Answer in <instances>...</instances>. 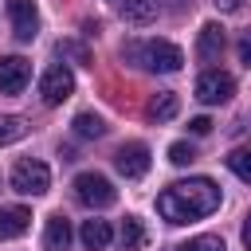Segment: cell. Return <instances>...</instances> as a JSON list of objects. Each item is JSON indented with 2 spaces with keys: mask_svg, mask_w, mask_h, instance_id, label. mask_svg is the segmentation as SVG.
<instances>
[{
  "mask_svg": "<svg viewBox=\"0 0 251 251\" xmlns=\"http://www.w3.org/2000/svg\"><path fill=\"white\" fill-rule=\"evenodd\" d=\"M8 20H12V35L20 43H31L39 31V12L35 0H8Z\"/></svg>",
  "mask_w": 251,
  "mask_h": 251,
  "instance_id": "8",
  "label": "cell"
},
{
  "mask_svg": "<svg viewBox=\"0 0 251 251\" xmlns=\"http://www.w3.org/2000/svg\"><path fill=\"white\" fill-rule=\"evenodd\" d=\"M212 4H216L220 12H239V8H243V0H212Z\"/></svg>",
  "mask_w": 251,
  "mask_h": 251,
  "instance_id": "25",
  "label": "cell"
},
{
  "mask_svg": "<svg viewBox=\"0 0 251 251\" xmlns=\"http://www.w3.org/2000/svg\"><path fill=\"white\" fill-rule=\"evenodd\" d=\"M169 251H227V247H224L220 235H192V239H184V243H176Z\"/></svg>",
  "mask_w": 251,
  "mask_h": 251,
  "instance_id": "20",
  "label": "cell"
},
{
  "mask_svg": "<svg viewBox=\"0 0 251 251\" xmlns=\"http://www.w3.org/2000/svg\"><path fill=\"white\" fill-rule=\"evenodd\" d=\"M231 94H235V78L224 75V71H204V75L196 78V98H200L204 106H220V102H227Z\"/></svg>",
  "mask_w": 251,
  "mask_h": 251,
  "instance_id": "6",
  "label": "cell"
},
{
  "mask_svg": "<svg viewBox=\"0 0 251 251\" xmlns=\"http://www.w3.org/2000/svg\"><path fill=\"white\" fill-rule=\"evenodd\" d=\"M31 227V212L27 208H0V239H16Z\"/></svg>",
  "mask_w": 251,
  "mask_h": 251,
  "instance_id": "11",
  "label": "cell"
},
{
  "mask_svg": "<svg viewBox=\"0 0 251 251\" xmlns=\"http://www.w3.org/2000/svg\"><path fill=\"white\" fill-rule=\"evenodd\" d=\"M224 27L220 24H204L200 27V39H196V55L204 59V63H212V59H220L224 55Z\"/></svg>",
  "mask_w": 251,
  "mask_h": 251,
  "instance_id": "10",
  "label": "cell"
},
{
  "mask_svg": "<svg viewBox=\"0 0 251 251\" xmlns=\"http://www.w3.org/2000/svg\"><path fill=\"white\" fill-rule=\"evenodd\" d=\"M239 63H243V67H251V31L239 39Z\"/></svg>",
  "mask_w": 251,
  "mask_h": 251,
  "instance_id": "24",
  "label": "cell"
},
{
  "mask_svg": "<svg viewBox=\"0 0 251 251\" xmlns=\"http://www.w3.org/2000/svg\"><path fill=\"white\" fill-rule=\"evenodd\" d=\"M71 94H75V75H71V67H67V63L47 67L43 78H39V98H43L47 106H63Z\"/></svg>",
  "mask_w": 251,
  "mask_h": 251,
  "instance_id": "5",
  "label": "cell"
},
{
  "mask_svg": "<svg viewBox=\"0 0 251 251\" xmlns=\"http://www.w3.org/2000/svg\"><path fill=\"white\" fill-rule=\"evenodd\" d=\"M224 161H227V169H231L239 180H247V184H251V145H239V149H231Z\"/></svg>",
  "mask_w": 251,
  "mask_h": 251,
  "instance_id": "18",
  "label": "cell"
},
{
  "mask_svg": "<svg viewBox=\"0 0 251 251\" xmlns=\"http://www.w3.org/2000/svg\"><path fill=\"white\" fill-rule=\"evenodd\" d=\"M188 129H192L196 137H204V133H212V118H192V122H188Z\"/></svg>",
  "mask_w": 251,
  "mask_h": 251,
  "instance_id": "23",
  "label": "cell"
},
{
  "mask_svg": "<svg viewBox=\"0 0 251 251\" xmlns=\"http://www.w3.org/2000/svg\"><path fill=\"white\" fill-rule=\"evenodd\" d=\"M71 129H75V137H82V141H98V137L106 133V122H102L98 114H90V110H82V114H75V122H71Z\"/></svg>",
  "mask_w": 251,
  "mask_h": 251,
  "instance_id": "15",
  "label": "cell"
},
{
  "mask_svg": "<svg viewBox=\"0 0 251 251\" xmlns=\"http://www.w3.org/2000/svg\"><path fill=\"white\" fill-rule=\"evenodd\" d=\"M220 208V188L216 180L208 176H188V180H176L169 184L161 196H157V212L169 220V224H192V220H204Z\"/></svg>",
  "mask_w": 251,
  "mask_h": 251,
  "instance_id": "1",
  "label": "cell"
},
{
  "mask_svg": "<svg viewBox=\"0 0 251 251\" xmlns=\"http://www.w3.org/2000/svg\"><path fill=\"white\" fill-rule=\"evenodd\" d=\"M157 8H161V0H122L126 24H149L157 16Z\"/></svg>",
  "mask_w": 251,
  "mask_h": 251,
  "instance_id": "16",
  "label": "cell"
},
{
  "mask_svg": "<svg viewBox=\"0 0 251 251\" xmlns=\"http://www.w3.org/2000/svg\"><path fill=\"white\" fill-rule=\"evenodd\" d=\"M59 55H63V59H75V63H82V67H90V51H86L78 39H59Z\"/></svg>",
  "mask_w": 251,
  "mask_h": 251,
  "instance_id": "21",
  "label": "cell"
},
{
  "mask_svg": "<svg viewBox=\"0 0 251 251\" xmlns=\"http://www.w3.org/2000/svg\"><path fill=\"white\" fill-rule=\"evenodd\" d=\"M75 200L86 204V208H110L118 200V188L102 173H78L75 176Z\"/></svg>",
  "mask_w": 251,
  "mask_h": 251,
  "instance_id": "4",
  "label": "cell"
},
{
  "mask_svg": "<svg viewBox=\"0 0 251 251\" xmlns=\"http://www.w3.org/2000/svg\"><path fill=\"white\" fill-rule=\"evenodd\" d=\"M78 239H82V247H86V251H102V247L114 239V227H110L106 220H86V224H82V231H78Z\"/></svg>",
  "mask_w": 251,
  "mask_h": 251,
  "instance_id": "13",
  "label": "cell"
},
{
  "mask_svg": "<svg viewBox=\"0 0 251 251\" xmlns=\"http://www.w3.org/2000/svg\"><path fill=\"white\" fill-rule=\"evenodd\" d=\"M31 82V63L24 55H4L0 59V94H20Z\"/></svg>",
  "mask_w": 251,
  "mask_h": 251,
  "instance_id": "9",
  "label": "cell"
},
{
  "mask_svg": "<svg viewBox=\"0 0 251 251\" xmlns=\"http://www.w3.org/2000/svg\"><path fill=\"white\" fill-rule=\"evenodd\" d=\"M176 110H180V102H176V94H173V90H157V94L145 102V114H149L153 122H173V118H176Z\"/></svg>",
  "mask_w": 251,
  "mask_h": 251,
  "instance_id": "12",
  "label": "cell"
},
{
  "mask_svg": "<svg viewBox=\"0 0 251 251\" xmlns=\"http://www.w3.org/2000/svg\"><path fill=\"white\" fill-rule=\"evenodd\" d=\"M12 188H16L20 196H43V192L51 188V169H47L43 161H35V157H24V161H16V169H12Z\"/></svg>",
  "mask_w": 251,
  "mask_h": 251,
  "instance_id": "3",
  "label": "cell"
},
{
  "mask_svg": "<svg viewBox=\"0 0 251 251\" xmlns=\"http://www.w3.org/2000/svg\"><path fill=\"white\" fill-rule=\"evenodd\" d=\"M24 137H27V122L16 118V114H0V145L24 141Z\"/></svg>",
  "mask_w": 251,
  "mask_h": 251,
  "instance_id": "17",
  "label": "cell"
},
{
  "mask_svg": "<svg viewBox=\"0 0 251 251\" xmlns=\"http://www.w3.org/2000/svg\"><path fill=\"white\" fill-rule=\"evenodd\" d=\"M122 59H129V63L141 67V71H157V75H173V71H180V63H184L180 47L169 43V39H133V43L122 47Z\"/></svg>",
  "mask_w": 251,
  "mask_h": 251,
  "instance_id": "2",
  "label": "cell"
},
{
  "mask_svg": "<svg viewBox=\"0 0 251 251\" xmlns=\"http://www.w3.org/2000/svg\"><path fill=\"white\" fill-rule=\"evenodd\" d=\"M169 161L173 165H188V161H196V149L188 141H176V145H169Z\"/></svg>",
  "mask_w": 251,
  "mask_h": 251,
  "instance_id": "22",
  "label": "cell"
},
{
  "mask_svg": "<svg viewBox=\"0 0 251 251\" xmlns=\"http://www.w3.org/2000/svg\"><path fill=\"white\" fill-rule=\"evenodd\" d=\"M114 169H118L126 180H141V176L149 173V145H141V141L122 145V149L114 153Z\"/></svg>",
  "mask_w": 251,
  "mask_h": 251,
  "instance_id": "7",
  "label": "cell"
},
{
  "mask_svg": "<svg viewBox=\"0 0 251 251\" xmlns=\"http://www.w3.org/2000/svg\"><path fill=\"white\" fill-rule=\"evenodd\" d=\"M43 247H47V251H67V247H71V220L51 216V220H47V231H43Z\"/></svg>",
  "mask_w": 251,
  "mask_h": 251,
  "instance_id": "14",
  "label": "cell"
},
{
  "mask_svg": "<svg viewBox=\"0 0 251 251\" xmlns=\"http://www.w3.org/2000/svg\"><path fill=\"white\" fill-rule=\"evenodd\" d=\"M141 243H145L141 220H137V216H126V224H122V247H126V251H137Z\"/></svg>",
  "mask_w": 251,
  "mask_h": 251,
  "instance_id": "19",
  "label": "cell"
},
{
  "mask_svg": "<svg viewBox=\"0 0 251 251\" xmlns=\"http://www.w3.org/2000/svg\"><path fill=\"white\" fill-rule=\"evenodd\" d=\"M243 247L251 251V212H247V220H243Z\"/></svg>",
  "mask_w": 251,
  "mask_h": 251,
  "instance_id": "26",
  "label": "cell"
}]
</instances>
